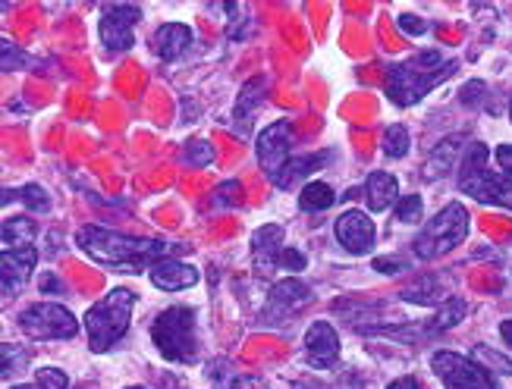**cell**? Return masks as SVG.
I'll return each mask as SVG.
<instances>
[{"instance_id": "cell-7", "label": "cell", "mask_w": 512, "mask_h": 389, "mask_svg": "<svg viewBox=\"0 0 512 389\" xmlns=\"http://www.w3.org/2000/svg\"><path fill=\"white\" fill-rule=\"evenodd\" d=\"M431 368L447 389H497L494 374L484 371L475 358H462L456 352H437L431 358Z\"/></svg>"}, {"instance_id": "cell-28", "label": "cell", "mask_w": 512, "mask_h": 389, "mask_svg": "<svg viewBox=\"0 0 512 389\" xmlns=\"http://www.w3.org/2000/svg\"><path fill=\"white\" fill-rule=\"evenodd\" d=\"M0 352H4V368H0V371H4V380H10V377H19V374H22V368H26L29 355L22 352L19 346H10V342H7V346L0 349Z\"/></svg>"}, {"instance_id": "cell-19", "label": "cell", "mask_w": 512, "mask_h": 389, "mask_svg": "<svg viewBox=\"0 0 512 389\" xmlns=\"http://www.w3.org/2000/svg\"><path fill=\"white\" fill-rule=\"evenodd\" d=\"M368 208L371 211H387L399 204V182L393 173H371L368 176Z\"/></svg>"}, {"instance_id": "cell-21", "label": "cell", "mask_w": 512, "mask_h": 389, "mask_svg": "<svg viewBox=\"0 0 512 389\" xmlns=\"http://www.w3.org/2000/svg\"><path fill=\"white\" fill-rule=\"evenodd\" d=\"M0 239H4V248H35L38 226L29 217H10V220H4V233H0Z\"/></svg>"}, {"instance_id": "cell-44", "label": "cell", "mask_w": 512, "mask_h": 389, "mask_svg": "<svg viewBox=\"0 0 512 389\" xmlns=\"http://www.w3.org/2000/svg\"><path fill=\"white\" fill-rule=\"evenodd\" d=\"M13 389H41L38 383H29V386H13Z\"/></svg>"}, {"instance_id": "cell-39", "label": "cell", "mask_w": 512, "mask_h": 389, "mask_svg": "<svg viewBox=\"0 0 512 389\" xmlns=\"http://www.w3.org/2000/svg\"><path fill=\"white\" fill-rule=\"evenodd\" d=\"M497 164L506 170V176H512V145H500L497 148Z\"/></svg>"}, {"instance_id": "cell-18", "label": "cell", "mask_w": 512, "mask_h": 389, "mask_svg": "<svg viewBox=\"0 0 512 389\" xmlns=\"http://www.w3.org/2000/svg\"><path fill=\"white\" fill-rule=\"evenodd\" d=\"M252 251H255V261L258 267L267 273V270H274L280 255H283V230L280 226H261V230L252 236Z\"/></svg>"}, {"instance_id": "cell-29", "label": "cell", "mask_w": 512, "mask_h": 389, "mask_svg": "<svg viewBox=\"0 0 512 389\" xmlns=\"http://www.w3.org/2000/svg\"><path fill=\"white\" fill-rule=\"evenodd\" d=\"M211 160H214L211 142H205V139H192V142L186 145V164H192V167H208Z\"/></svg>"}, {"instance_id": "cell-35", "label": "cell", "mask_w": 512, "mask_h": 389, "mask_svg": "<svg viewBox=\"0 0 512 389\" xmlns=\"http://www.w3.org/2000/svg\"><path fill=\"white\" fill-rule=\"evenodd\" d=\"M399 29H403L406 35H425L428 32V22L421 19V16L403 13V16H399Z\"/></svg>"}, {"instance_id": "cell-16", "label": "cell", "mask_w": 512, "mask_h": 389, "mask_svg": "<svg viewBox=\"0 0 512 389\" xmlns=\"http://www.w3.org/2000/svg\"><path fill=\"white\" fill-rule=\"evenodd\" d=\"M308 299H311V289H308L302 280H296V277L280 280V283L271 289V295H267V302H271V311H274V314H293V311H299Z\"/></svg>"}, {"instance_id": "cell-15", "label": "cell", "mask_w": 512, "mask_h": 389, "mask_svg": "<svg viewBox=\"0 0 512 389\" xmlns=\"http://www.w3.org/2000/svg\"><path fill=\"white\" fill-rule=\"evenodd\" d=\"M189 44H192V29L183 26V22H167V26H161L158 32H154V38H151V48H154V54H158L161 60L183 57L189 51Z\"/></svg>"}, {"instance_id": "cell-8", "label": "cell", "mask_w": 512, "mask_h": 389, "mask_svg": "<svg viewBox=\"0 0 512 389\" xmlns=\"http://www.w3.org/2000/svg\"><path fill=\"white\" fill-rule=\"evenodd\" d=\"M289 160H293V129H289V123L267 126L258 135V164H261V170L277 182Z\"/></svg>"}, {"instance_id": "cell-46", "label": "cell", "mask_w": 512, "mask_h": 389, "mask_svg": "<svg viewBox=\"0 0 512 389\" xmlns=\"http://www.w3.org/2000/svg\"><path fill=\"white\" fill-rule=\"evenodd\" d=\"M509 113H512V107H509Z\"/></svg>"}, {"instance_id": "cell-26", "label": "cell", "mask_w": 512, "mask_h": 389, "mask_svg": "<svg viewBox=\"0 0 512 389\" xmlns=\"http://www.w3.org/2000/svg\"><path fill=\"white\" fill-rule=\"evenodd\" d=\"M409 145H412V139H409V129L403 123L387 126V132H384V151L390 157H406Z\"/></svg>"}, {"instance_id": "cell-12", "label": "cell", "mask_w": 512, "mask_h": 389, "mask_svg": "<svg viewBox=\"0 0 512 389\" xmlns=\"http://www.w3.org/2000/svg\"><path fill=\"white\" fill-rule=\"evenodd\" d=\"M305 349H308V364L311 368H333L340 358V336L327 320H318L311 324V330L305 333Z\"/></svg>"}, {"instance_id": "cell-40", "label": "cell", "mask_w": 512, "mask_h": 389, "mask_svg": "<svg viewBox=\"0 0 512 389\" xmlns=\"http://www.w3.org/2000/svg\"><path fill=\"white\" fill-rule=\"evenodd\" d=\"M374 270H381V273H399V270H403V264H396V261H384V258H377V261H374Z\"/></svg>"}, {"instance_id": "cell-11", "label": "cell", "mask_w": 512, "mask_h": 389, "mask_svg": "<svg viewBox=\"0 0 512 389\" xmlns=\"http://www.w3.org/2000/svg\"><path fill=\"white\" fill-rule=\"evenodd\" d=\"M459 186L465 195H472L484 204H500V208L512 211V176H506V173L484 170L472 179H459Z\"/></svg>"}, {"instance_id": "cell-13", "label": "cell", "mask_w": 512, "mask_h": 389, "mask_svg": "<svg viewBox=\"0 0 512 389\" xmlns=\"http://www.w3.org/2000/svg\"><path fill=\"white\" fill-rule=\"evenodd\" d=\"M374 223H371V217L368 214H362V211H346V214H340V220H337V239H340V245L343 248H349V251H371V245H374Z\"/></svg>"}, {"instance_id": "cell-24", "label": "cell", "mask_w": 512, "mask_h": 389, "mask_svg": "<svg viewBox=\"0 0 512 389\" xmlns=\"http://www.w3.org/2000/svg\"><path fill=\"white\" fill-rule=\"evenodd\" d=\"M4 198L10 201V198H22V204H29L32 211H38V214H44V211H51V198H48V192H44L41 186H35V182H29V186H22L19 192H4Z\"/></svg>"}, {"instance_id": "cell-9", "label": "cell", "mask_w": 512, "mask_h": 389, "mask_svg": "<svg viewBox=\"0 0 512 389\" xmlns=\"http://www.w3.org/2000/svg\"><path fill=\"white\" fill-rule=\"evenodd\" d=\"M142 19L139 7L129 4H114L107 7L101 16V41L110 54H126L132 48V38H136V22Z\"/></svg>"}, {"instance_id": "cell-43", "label": "cell", "mask_w": 512, "mask_h": 389, "mask_svg": "<svg viewBox=\"0 0 512 389\" xmlns=\"http://www.w3.org/2000/svg\"><path fill=\"white\" fill-rule=\"evenodd\" d=\"M500 336H503V342L512 349V320H503L500 324Z\"/></svg>"}, {"instance_id": "cell-6", "label": "cell", "mask_w": 512, "mask_h": 389, "mask_svg": "<svg viewBox=\"0 0 512 389\" xmlns=\"http://www.w3.org/2000/svg\"><path fill=\"white\" fill-rule=\"evenodd\" d=\"M19 327L32 339H73L79 333V320L57 302H38L19 314Z\"/></svg>"}, {"instance_id": "cell-45", "label": "cell", "mask_w": 512, "mask_h": 389, "mask_svg": "<svg viewBox=\"0 0 512 389\" xmlns=\"http://www.w3.org/2000/svg\"><path fill=\"white\" fill-rule=\"evenodd\" d=\"M129 389H145V386H129Z\"/></svg>"}, {"instance_id": "cell-34", "label": "cell", "mask_w": 512, "mask_h": 389, "mask_svg": "<svg viewBox=\"0 0 512 389\" xmlns=\"http://www.w3.org/2000/svg\"><path fill=\"white\" fill-rule=\"evenodd\" d=\"M277 267H283V270H289V273H302V270H305V255H299L296 248H283V255H280Z\"/></svg>"}, {"instance_id": "cell-25", "label": "cell", "mask_w": 512, "mask_h": 389, "mask_svg": "<svg viewBox=\"0 0 512 389\" xmlns=\"http://www.w3.org/2000/svg\"><path fill=\"white\" fill-rule=\"evenodd\" d=\"M484 170H487V148L481 142H472L469 151H462V170H459V176L472 179V176H478Z\"/></svg>"}, {"instance_id": "cell-33", "label": "cell", "mask_w": 512, "mask_h": 389, "mask_svg": "<svg viewBox=\"0 0 512 389\" xmlns=\"http://www.w3.org/2000/svg\"><path fill=\"white\" fill-rule=\"evenodd\" d=\"M35 383H38L41 389H70V377H66L63 371H57V368H44V371H38V374H35Z\"/></svg>"}, {"instance_id": "cell-38", "label": "cell", "mask_w": 512, "mask_h": 389, "mask_svg": "<svg viewBox=\"0 0 512 389\" xmlns=\"http://www.w3.org/2000/svg\"><path fill=\"white\" fill-rule=\"evenodd\" d=\"M230 389H267V383L261 377H233Z\"/></svg>"}, {"instance_id": "cell-42", "label": "cell", "mask_w": 512, "mask_h": 389, "mask_svg": "<svg viewBox=\"0 0 512 389\" xmlns=\"http://www.w3.org/2000/svg\"><path fill=\"white\" fill-rule=\"evenodd\" d=\"M387 389H421V383H418L415 377H403V380H396V383H390Z\"/></svg>"}, {"instance_id": "cell-10", "label": "cell", "mask_w": 512, "mask_h": 389, "mask_svg": "<svg viewBox=\"0 0 512 389\" xmlns=\"http://www.w3.org/2000/svg\"><path fill=\"white\" fill-rule=\"evenodd\" d=\"M35 264H38V248H4V255H0V277H4L7 302L29 283Z\"/></svg>"}, {"instance_id": "cell-36", "label": "cell", "mask_w": 512, "mask_h": 389, "mask_svg": "<svg viewBox=\"0 0 512 389\" xmlns=\"http://www.w3.org/2000/svg\"><path fill=\"white\" fill-rule=\"evenodd\" d=\"M481 95H487V85H484V82H469V85L462 88V101L469 104V107H478V104H481V101H478Z\"/></svg>"}, {"instance_id": "cell-23", "label": "cell", "mask_w": 512, "mask_h": 389, "mask_svg": "<svg viewBox=\"0 0 512 389\" xmlns=\"http://www.w3.org/2000/svg\"><path fill=\"white\" fill-rule=\"evenodd\" d=\"M333 201H337V195H333L327 182H308L299 195V208L302 211H327Z\"/></svg>"}, {"instance_id": "cell-41", "label": "cell", "mask_w": 512, "mask_h": 389, "mask_svg": "<svg viewBox=\"0 0 512 389\" xmlns=\"http://www.w3.org/2000/svg\"><path fill=\"white\" fill-rule=\"evenodd\" d=\"M41 289H44V292H63V283H57V280H54V273H44Z\"/></svg>"}, {"instance_id": "cell-20", "label": "cell", "mask_w": 512, "mask_h": 389, "mask_svg": "<svg viewBox=\"0 0 512 389\" xmlns=\"http://www.w3.org/2000/svg\"><path fill=\"white\" fill-rule=\"evenodd\" d=\"M459 148H462V135H450V139L437 142L434 154L428 157V164H425V179H440V176H447V173L453 170V164H456Z\"/></svg>"}, {"instance_id": "cell-14", "label": "cell", "mask_w": 512, "mask_h": 389, "mask_svg": "<svg viewBox=\"0 0 512 389\" xmlns=\"http://www.w3.org/2000/svg\"><path fill=\"white\" fill-rule=\"evenodd\" d=\"M148 273H151V283L164 292H180V289H189L198 283V270L183 264V261H173V258L154 264Z\"/></svg>"}, {"instance_id": "cell-2", "label": "cell", "mask_w": 512, "mask_h": 389, "mask_svg": "<svg viewBox=\"0 0 512 389\" xmlns=\"http://www.w3.org/2000/svg\"><path fill=\"white\" fill-rule=\"evenodd\" d=\"M459 70L456 60H443L440 51H421L412 60H403L387 70L384 91L396 107H412L428 95L434 85Z\"/></svg>"}, {"instance_id": "cell-30", "label": "cell", "mask_w": 512, "mask_h": 389, "mask_svg": "<svg viewBox=\"0 0 512 389\" xmlns=\"http://www.w3.org/2000/svg\"><path fill=\"white\" fill-rule=\"evenodd\" d=\"M421 211H425V201H421V195L399 198V204H396V217H399V223H418V220H421Z\"/></svg>"}, {"instance_id": "cell-37", "label": "cell", "mask_w": 512, "mask_h": 389, "mask_svg": "<svg viewBox=\"0 0 512 389\" xmlns=\"http://www.w3.org/2000/svg\"><path fill=\"white\" fill-rule=\"evenodd\" d=\"M16 66H22V57H19V48L10 41H4V73L16 70Z\"/></svg>"}, {"instance_id": "cell-32", "label": "cell", "mask_w": 512, "mask_h": 389, "mask_svg": "<svg viewBox=\"0 0 512 389\" xmlns=\"http://www.w3.org/2000/svg\"><path fill=\"white\" fill-rule=\"evenodd\" d=\"M475 361L481 364L484 371H487V368H497V371H503V374H512V361L500 358L494 349H487V346H478V349H475Z\"/></svg>"}, {"instance_id": "cell-27", "label": "cell", "mask_w": 512, "mask_h": 389, "mask_svg": "<svg viewBox=\"0 0 512 389\" xmlns=\"http://www.w3.org/2000/svg\"><path fill=\"white\" fill-rule=\"evenodd\" d=\"M465 317V305L462 302H456V299H450V302H443L440 305V311H437V317H434V330H450L453 324H459V320Z\"/></svg>"}, {"instance_id": "cell-17", "label": "cell", "mask_w": 512, "mask_h": 389, "mask_svg": "<svg viewBox=\"0 0 512 389\" xmlns=\"http://www.w3.org/2000/svg\"><path fill=\"white\" fill-rule=\"evenodd\" d=\"M264 91H267V79L255 76L246 88H242V95L236 101V110H233V129L239 135H249V126H252V117H255V110L261 107V98H264Z\"/></svg>"}, {"instance_id": "cell-5", "label": "cell", "mask_w": 512, "mask_h": 389, "mask_svg": "<svg viewBox=\"0 0 512 389\" xmlns=\"http://www.w3.org/2000/svg\"><path fill=\"white\" fill-rule=\"evenodd\" d=\"M465 236H469V211H465L459 201H453L415 236V255L421 261H434L440 255H447V251L459 248Z\"/></svg>"}, {"instance_id": "cell-3", "label": "cell", "mask_w": 512, "mask_h": 389, "mask_svg": "<svg viewBox=\"0 0 512 389\" xmlns=\"http://www.w3.org/2000/svg\"><path fill=\"white\" fill-rule=\"evenodd\" d=\"M132 302H136V295L120 286V289H110L98 305L88 308V314H85L88 349L107 352L110 346H117L129 330Z\"/></svg>"}, {"instance_id": "cell-31", "label": "cell", "mask_w": 512, "mask_h": 389, "mask_svg": "<svg viewBox=\"0 0 512 389\" xmlns=\"http://www.w3.org/2000/svg\"><path fill=\"white\" fill-rule=\"evenodd\" d=\"M239 195H242L239 182L230 179V182H220V186L214 189V195H211V201L217 204V208H233V204H239Z\"/></svg>"}, {"instance_id": "cell-1", "label": "cell", "mask_w": 512, "mask_h": 389, "mask_svg": "<svg viewBox=\"0 0 512 389\" xmlns=\"http://www.w3.org/2000/svg\"><path fill=\"white\" fill-rule=\"evenodd\" d=\"M76 245L85 251L88 258H95L98 264L117 267V270H151L154 264L167 261L170 255H180L183 245H173L164 239H136L123 236L104 226H82L76 233Z\"/></svg>"}, {"instance_id": "cell-4", "label": "cell", "mask_w": 512, "mask_h": 389, "mask_svg": "<svg viewBox=\"0 0 512 389\" xmlns=\"http://www.w3.org/2000/svg\"><path fill=\"white\" fill-rule=\"evenodd\" d=\"M151 339L167 361H195L198 336H195V311L192 308H167L154 317Z\"/></svg>"}, {"instance_id": "cell-22", "label": "cell", "mask_w": 512, "mask_h": 389, "mask_svg": "<svg viewBox=\"0 0 512 389\" xmlns=\"http://www.w3.org/2000/svg\"><path fill=\"white\" fill-rule=\"evenodd\" d=\"M318 167H324V157H296V160H289V164L283 167V173H280V179L274 182V186H277V189H289L296 179L311 176Z\"/></svg>"}]
</instances>
